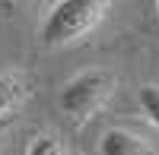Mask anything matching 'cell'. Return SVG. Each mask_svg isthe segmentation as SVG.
Instances as JSON below:
<instances>
[{
	"instance_id": "obj_6",
	"label": "cell",
	"mask_w": 159,
	"mask_h": 155,
	"mask_svg": "<svg viewBox=\"0 0 159 155\" xmlns=\"http://www.w3.org/2000/svg\"><path fill=\"white\" fill-rule=\"evenodd\" d=\"M137 98H140V108H143V114L159 127V82H150V86H140V92H137Z\"/></svg>"
},
{
	"instance_id": "obj_1",
	"label": "cell",
	"mask_w": 159,
	"mask_h": 155,
	"mask_svg": "<svg viewBox=\"0 0 159 155\" xmlns=\"http://www.w3.org/2000/svg\"><path fill=\"white\" fill-rule=\"evenodd\" d=\"M108 0H57L51 3L42 22V44L45 48H70L80 44L102 25L108 13Z\"/></svg>"
},
{
	"instance_id": "obj_4",
	"label": "cell",
	"mask_w": 159,
	"mask_h": 155,
	"mask_svg": "<svg viewBox=\"0 0 159 155\" xmlns=\"http://www.w3.org/2000/svg\"><path fill=\"white\" fill-rule=\"evenodd\" d=\"M29 95V82L22 76H0V117H10L13 108H19Z\"/></svg>"
},
{
	"instance_id": "obj_2",
	"label": "cell",
	"mask_w": 159,
	"mask_h": 155,
	"mask_svg": "<svg viewBox=\"0 0 159 155\" xmlns=\"http://www.w3.org/2000/svg\"><path fill=\"white\" fill-rule=\"evenodd\" d=\"M115 92V76L111 70L92 67V70H80L70 76L57 92V108L67 120L73 124H86L92 114H99L105 108V101Z\"/></svg>"
},
{
	"instance_id": "obj_8",
	"label": "cell",
	"mask_w": 159,
	"mask_h": 155,
	"mask_svg": "<svg viewBox=\"0 0 159 155\" xmlns=\"http://www.w3.org/2000/svg\"><path fill=\"white\" fill-rule=\"evenodd\" d=\"M156 10H159V3H156Z\"/></svg>"
},
{
	"instance_id": "obj_3",
	"label": "cell",
	"mask_w": 159,
	"mask_h": 155,
	"mask_svg": "<svg viewBox=\"0 0 159 155\" xmlns=\"http://www.w3.org/2000/svg\"><path fill=\"white\" fill-rule=\"evenodd\" d=\"M99 155H156L153 143L127 127H108L99 136Z\"/></svg>"
},
{
	"instance_id": "obj_5",
	"label": "cell",
	"mask_w": 159,
	"mask_h": 155,
	"mask_svg": "<svg viewBox=\"0 0 159 155\" xmlns=\"http://www.w3.org/2000/svg\"><path fill=\"white\" fill-rule=\"evenodd\" d=\"M25 155H67V152H64V143H61L54 133H35L29 139Z\"/></svg>"
},
{
	"instance_id": "obj_7",
	"label": "cell",
	"mask_w": 159,
	"mask_h": 155,
	"mask_svg": "<svg viewBox=\"0 0 159 155\" xmlns=\"http://www.w3.org/2000/svg\"><path fill=\"white\" fill-rule=\"evenodd\" d=\"M10 120H13V117H0V133H3L7 127H10Z\"/></svg>"
}]
</instances>
